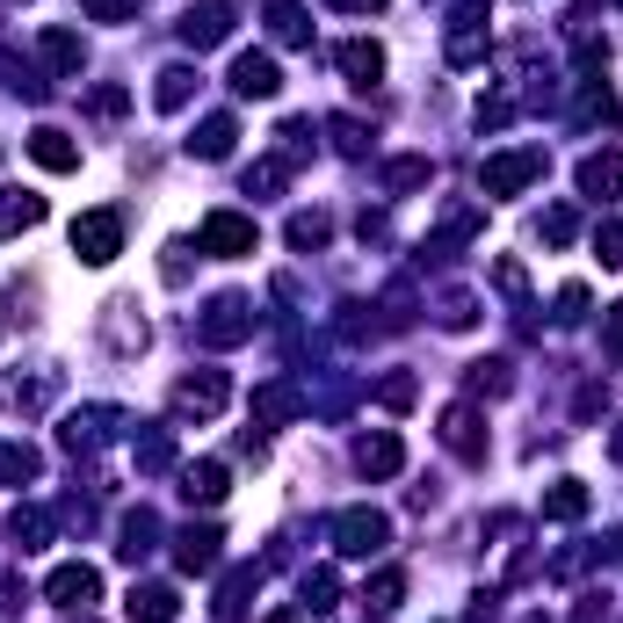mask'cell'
Here are the masks:
<instances>
[{"label": "cell", "mask_w": 623, "mask_h": 623, "mask_svg": "<svg viewBox=\"0 0 623 623\" xmlns=\"http://www.w3.org/2000/svg\"><path fill=\"white\" fill-rule=\"evenodd\" d=\"M247 334H254V304H247V298H211V312L197 320L203 349H240Z\"/></svg>", "instance_id": "obj_1"}, {"label": "cell", "mask_w": 623, "mask_h": 623, "mask_svg": "<svg viewBox=\"0 0 623 623\" xmlns=\"http://www.w3.org/2000/svg\"><path fill=\"white\" fill-rule=\"evenodd\" d=\"M536 174H544V152H501V160H486V168H479V189H486V197H515V189H530Z\"/></svg>", "instance_id": "obj_2"}, {"label": "cell", "mask_w": 623, "mask_h": 623, "mask_svg": "<svg viewBox=\"0 0 623 623\" xmlns=\"http://www.w3.org/2000/svg\"><path fill=\"white\" fill-rule=\"evenodd\" d=\"M117 247H123V218H117V211L73 218V254H80V261H117Z\"/></svg>", "instance_id": "obj_3"}, {"label": "cell", "mask_w": 623, "mask_h": 623, "mask_svg": "<svg viewBox=\"0 0 623 623\" xmlns=\"http://www.w3.org/2000/svg\"><path fill=\"white\" fill-rule=\"evenodd\" d=\"M334 536H341V551H349V559H370V551H384L392 522H384L378 508H349V515L334 522Z\"/></svg>", "instance_id": "obj_4"}, {"label": "cell", "mask_w": 623, "mask_h": 623, "mask_svg": "<svg viewBox=\"0 0 623 623\" xmlns=\"http://www.w3.org/2000/svg\"><path fill=\"white\" fill-rule=\"evenodd\" d=\"M203 254H254V218H240V211H211L203 218Z\"/></svg>", "instance_id": "obj_5"}, {"label": "cell", "mask_w": 623, "mask_h": 623, "mask_svg": "<svg viewBox=\"0 0 623 623\" xmlns=\"http://www.w3.org/2000/svg\"><path fill=\"white\" fill-rule=\"evenodd\" d=\"M275 88H283V73H275L269 51H240V59H232V94H240V102H269Z\"/></svg>", "instance_id": "obj_6"}, {"label": "cell", "mask_w": 623, "mask_h": 623, "mask_svg": "<svg viewBox=\"0 0 623 623\" xmlns=\"http://www.w3.org/2000/svg\"><path fill=\"white\" fill-rule=\"evenodd\" d=\"M44 594L59 609H94V594H102V573L94 565H59V573L44 580Z\"/></svg>", "instance_id": "obj_7"}, {"label": "cell", "mask_w": 623, "mask_h": 623, "mask_svg": "<svg viewBox=\"0 0 623 623\" xmlns=\"http://www.w3.org/2000/svg\"><path fill=\"white\" fill-rule=\"evenodd\" d=\"M225 399H232V384L218 378V370H203V378H182V384H174V406H182V413H197V421H211V413L225 406Z\"/></svg>", "instance_id": "obj_8"}, {"label": "cell", "mask_w": 623, "mask_h": 623, "mask_svg": "<svg viewBox=\"0 0 623 623\" xmlns=\"http://www.w3.org/2000/svg\"><path fill=\"white\" fill-rule=\"evenodd\" d=\"M225 37H232V8H218V0H203V8L182 16V44L211 51V44H225Z\"/></svg>", "instance_id": "obj_9"}, {"label": "cell", "mask_w": 623, "mask_h": 623, "mask_svg": "<svg viewBox=\"0 0 623 623\" xmlns=\"http://www.w3.org/2000/svg\"><path fill=\"white\" fill-rule=\"evenodd\" d=\"M442 442H450L464 464H486V435H479V413L472 406H450V413H442Z\"/></svg>", "instance_id": "obj_10"}, {"label": "cell", "mask_w": 623, "mask_h": 623, "mask_svg": "<svg viewBox=\"0 0 623 623\" xmlns=\"http://www.w3.org/2000/svg\"><path fill=\"white\" fill-rule=\"evenodd\" d=\"M355 464H363L370 479H392L399 464H406V442H399V435H363V442H355Z\"/></svg>", "instance_id": "obj_11"}, {"label": "cell", "mask_w": 623, "mask_h": 623, "mask_svg": "<svg viewBox=\"0 0 623 623\" xmlns=\"http://www.w3.org/2000/svg\"><path fill=\"white\" fill-rule=\"evenodd\" d=\"M30 160H37V168H51V174H66V168H80V145L44 123V131H30Z\"/></svg>", "instance_id": "obj_12"}, {"label": "cell", "mask_w": 623, "mask_h": 623, "mask_svg": "<svg viewBox=\"0 0 623 623\" xmlns=\"http://www.w3.org/2000/svg\"><path fill=\"white\" fill-rule=\"evenodd\" d=\"M341 73H349L355 88H378V80H384V51L355 37V44H341Z\"/></svg>", "instance_id": "obj_13"}, {"label": "cell", "mask_w": 623, "mask_h": 623, "mask_svg": "<svg viewBox=\"0 0 623 623\" xmlns=\"http://www.w3.org/2000/svg\"><path fill=\"white\" fill-rule=\"evenodd\" d=\"M232 138H240V123H232V117H203L197 138H189V152H197V160H225Z\"/></svg>", "instance_id": "obj_14"}, {"label": "cell", "mask_w": 623, "mask_h": 623, "mask_svg": "<svg viewBox=\"0 0 623 623\" xmlns=\"http://www.w3.org/2000/svg\"><path fill=\"white\" fill-rule=\"evenodd\" d=\"M580 197H594V203L616 197V152H587L580 160Z\"/></svg>", "instance_id": "obj_15"}, {"label": "cell", "mask_w": 623, "mask_h": 623, "mask_svg": "<svg viewBox=\"0 0 623 623\" xmlns=\"http://www.w3.org/2000/svg\"><path fill=\"white\" fill-rule=\"evenodd\" d=\"M174 587H131V623H174Z\"/></svg>", "instance_id": "obj_16"}, {"label": "cell", "mask_w": 623, "mask_h": 623, "mask_svg": "<svg viewBox=\"0 0 623 623\" xmlns=\"http://www.w3.org/2000/svg\"><path fill=\"white\" fill-rule=\"evenodd\" d=\"M37 51H44V59L59 66L66 80H73V73H80V59H88V51H80V37H73V30H44V37H37Z\"/></svg>", "instance_id": "obj_17"}, {"label": "cell", "mask_w": 623, "mask_h": 623, "mask_svg": "<svg viewBox=\"0 0 623 623\" xmlns=\"http://www.w3.org/2000/svg\"><path fill=\"white\" fill-rule=\"evenodd\" d=\"M544 515L551 522H580L587 515V486H580V479H559V486L544 493Z\"/></svg>", "instance_id": "obj_18"}, {"label": "cell", "mask_w": 623, "mask_h": 623, "mask_svg": "<svg viewBox=\"0 0 623 623\" xmlns=\"http://www.w3.org/2000/svg\"><path fill=\"white\" fill-rule=\"evenodd\" d=\"M174 565H182V573H211L218 565V530H189L182 551H174Z\"/></svg>", "instance_id": "obj_19"}, {"label": "cell", "mask_w": 623, "mask_h": 623, "mask_svg": "<svg viewBox=\"0 0 623 623\" xmlns=\"http://www.w3.org/2000/svg\"><path fill=\"white\" fill-rule=\"evenodd\" d=\"M269 30L283 37V44H312V22H304L298 0H269Z\"/></svg>", "instance_id": "obj_20"}, {"label": "cell", "mask_w": 623, "mask_h": 623, "mask_svg": "<svg viewBox=\"0 0 623 623\" xmlns=\"http://www.w3.org/2000/svg\"><path fill=\"white\" fill-rule=\"evenodd\" d=\"M189 501H203V508H218L225 501V464H189Z\"/></svg>", "instance_id": "obj_21"}, {"label": "cell", "mask_w": 623, "mask_h": 623, "mask_svg": "<svg viewBox=\"0 0 623 623\" xmlns=\"http://www.w3.org/2000/svg\"><path fill=\"white\" fill-rule=\"evenodd\" d=\"M0 225H44V197H30V189H8V197H0Z\"/></svg>", "instance_id": "obj_22"}, {"label": "cell", "mask_w": 623, "mask_h": 623, "mask_svg": "<svg viewBox=\"0 0 623 623\" xmlns=\"http://www.w3.org/2000/svg\"><path fill=\"white\" fill-rule=\"evenodd\" d=\"M16 544L22 551H44L51 544V508H16Z\"/></svg>", "instance_id": "obj_23"}, {"label": "cell", "mask_w": 623, "mask_h": 623, "mask_svg": "<svg viewBox=\"0 0 623 623\" xmlns=\"http://www.w3.org/2000/svg\"><path fill=\"white\" fill-rule=\"evenodd\" d=\"M189 88H197V73H189V66H168V73H160V88H152V102H160V109H182Z\"/></svg>", "instance_id": "obj_24"}, {"label": "cell", "mask_w": 623, "mask_h": 623, "mask_svg": "<svg viewBox=\"0 0 623 623\" xmlns=\"http://www.w3.org/2000/svg\"><path fill=\"white\" fill-rule=\"evenodd\" d=\"M254 413H261V421H290V413H298V392H290V384H261Z\"/></svg>", "instance_id": "obj_25"}, {"label": "cell", "mask_w": 623, "mask_h": 623, "mask_svg": "<svg viewBox=\"0 0 623 623\" xmlns=\"http://www.w3.org/2000/svg\"><path fill=\"white\" fill-rule=\"evenodd\" d=\"M334 594H341V580L326 573V565H320V573H304V609H320V616H326V609H334Z\"/></svg>", "instance_id": "obj_26"}, {"label": "cell", "mask_w": 623, "mask_h": 623, "mask_svg": "<svg viewBox=\"0 0 623 623\" xmlns=\"http://www.w3.org/2000/svg\"><path fill=\"white\" fill-rule=\"evenodd\" d=\"M30 472H37L30 442H0V479H30Z\"/></svg>", "instance_id": "obj_27"}, {"label": "cell", "mask_w": 623, "mask_h": 623, "mask_svg": "<svg viewBox=\"0 0 623 623\" xmlns=\"http://www.w3.org/2000/svg\"><path fill=\"white\" fill-rule=\"evenodd\" d=\"M594 254H602V269H623V218H609V225L594 232Z\"/></svg>", "instance_id": "obj_28"}, {"label": "cell", "mask_w": 623, "mask_h": 623, "mask_svg": "<svg viewBox=\"0 0 623 623\" xmlns=\"http://www.w3.org/2000/svg\"><path fill=\"white\" fill-rule=\"evenodd\" d=\"M399 594H406V573H378L363 602H370V609H399Z\"/></svg>", "instance_id": "obj_29"}, {"label": "cell", "mask_w": 623, "mask_h": 623, "mask_svg": "<svg viewBox=\"0 0 623 623\" xmlns=\"http://www.w3.org/2000/svg\"><path fill=\"white\" fill-rule=\"evenodd\" d=\"M326 232H334V225H326V218H290V247H326Z\"/></svg>", "instance_id": "obj_30"}, {"label": "cell", "mask_w": 623, "mask_h": 623, "mask_svg": "<svg viewBox=\"0 0 623 623\" xmlns=\"http://www.w3.org/2000/svg\"><path fill=\"white\" fill-rule=\"evenodd\" d=\"M94 22H123V16H138V0H80Z\"/></svg>", "instance_id": "obj_31"}, {"label": "cell", "mask_w": 623, "mask_h": 623, "mask_svg": "<svg viewBox=\"0 0 623 623\" xmlns=\"http://www.w3.org/2000/svg\"><path fill=\"white\" fill-rule=\"evenodd\" d=\"M384 182H392V189H421V182H428V160H399Z\"/></svg>", "instance_id": "obj_32"}, {"label": "cell", "mask_w": 623, "mask_h": 623, "mask_svg": "<svg viewBox=\"0 0 623 623\" xmlns=\"http://www.w3.org/2000/svg\"><path fill=\"white\" fill-rule=\"evenodd\" d=\"M573 225H580L573 211H544V240H551V247H565V240H573Z\"/></svg>", "instance_id": "obj_33"}, {"label": "cell", "mask_w": 623, "mask_h": 623, "mask_svg": "<svg viewBox=\"0 0 623 623\" xmlns=\"http://www.w3.org/2000/svg\"><path fill=\"white\" fill-rule=\"evenodd\" d=\"M602 349L623 363V304H609V320H602Z\"/></svg>", "instance_id": "obj_34"}, {"label": "cell", "mask_w": 623, "mask_h": 623, "mask_svg": "<svg viewBox=\"0 0 623 623\" xmlns=\"http://www.w3.org/2000/svg\"><path fill=\"white\" fill-rule=\"evenodd\" d=\"M472 384H479V392H508V363H479Z\"/></svg>", "instance_id": "obj_35"}, {"label": "cell", "mask_w": 623, "mask_h": 623, "mask_svg": "<svg viewBox=\"0 0 623 623\" xmlns=\"http://www.w3.org/2000/svg\"><path fill=\"white\" fill-rule=\"evenodd\" d=\"M334 8H384V0H334Z\"/></svg>", "instance_id": "obj_36"}, {"label": "cell", "mask_w": 623, "mask_h": 623, "mask_svg": "<svg viewBox=\"0 0 623 623\" xmlns=\"http://www.w3.org/2000/svg\"><path fill=\"white\" fill-rule=\"evenodd\" d=\"M609 450H616V464H623V428H616V442H609Z\"/></svg>", "instance_id": "obj_37"}, {"label": "cell", "mask_w": 623, "mask_h": 623, "mask_svg": "<svg viewBox=\"0 0 623 623\" xmlns=\"http://www.w3.org/2000/svg\"><path fill=\"white\" fill-rule=\"evenodd\" d=\"M269 623H290V616H283V609H275V616H269Z\"/></svg>", "instance_id": "obj_38"}, {"label": "cell", "mask_w": 623, "mask_h": 623, "mask_svg": "<svg viewBox=\"0 0 623 623\" xmlns=\"http://www.w3.org/2000/svg\"><path fill=\"white\" fill-rule=\"evenodd\" d=\"M530 623H544V616H530Z\"/></svg>", "instance_id": "obj_39"}, {"label": "cell", "mask_w": 623, "mask_h": 623, "mask_svg": "<svg viewBox=\"0 0 623 623\" xmlns=\"http://www.w3.org/2000/svg\"><path fill=\"white\" fill-rule=\"evenodd\" d=\"M616 8H623V0H616Z\"/></svg>", "instance_id": "obj_40"}]
</instances>
